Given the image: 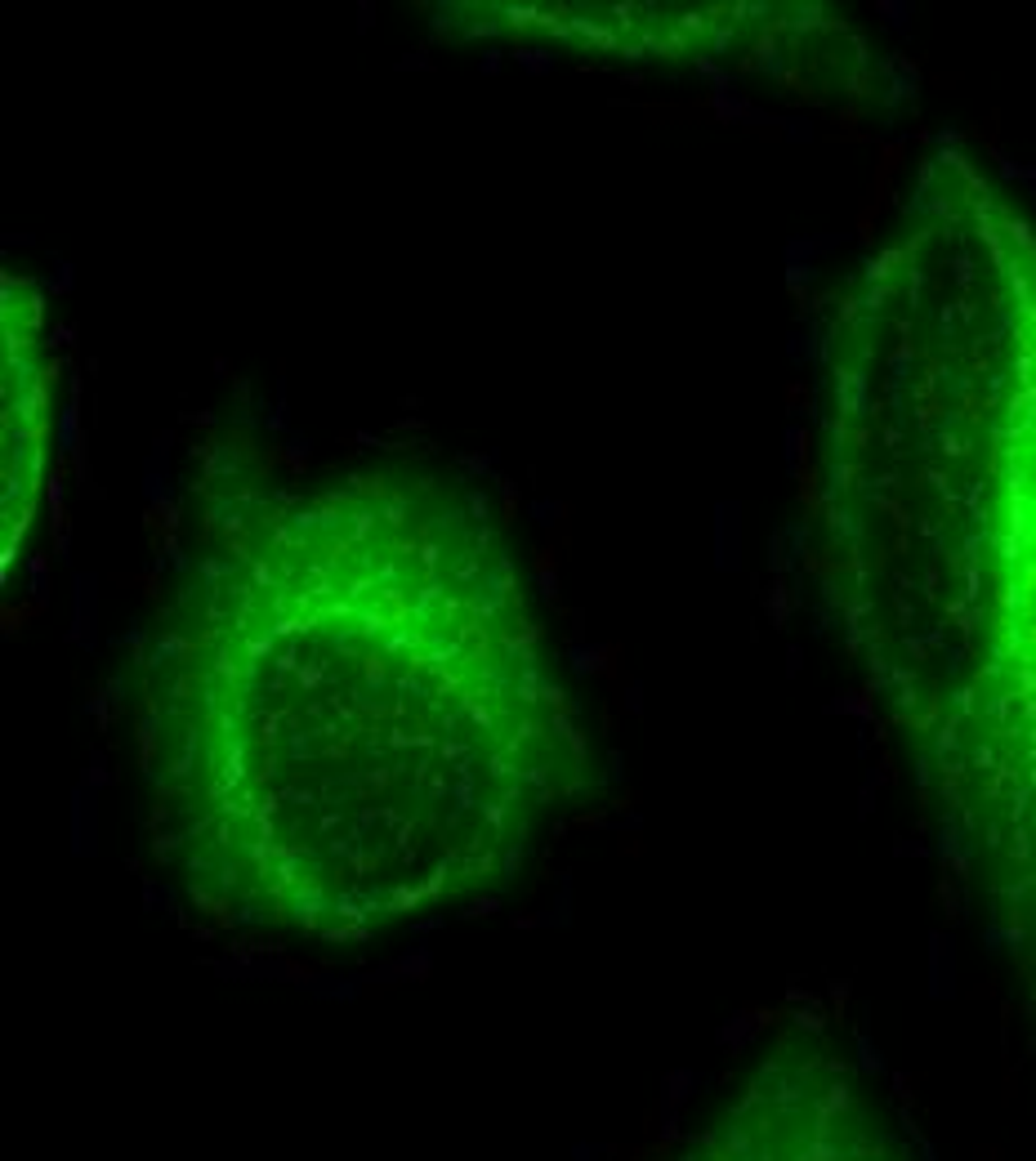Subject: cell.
<instances>
[{
	"mask_svg": "<svg viewBox=\"0 0 1036 1161\" xmlns=\"http://www.w3.org/2000/svg\"><path fill=\"white\" fill-rule=\"evenodd\" d=\"M152 854L220 929L353 947L523 871L594 755L488 496L228 438L135 661Z\"/></svg>",
	"mask_w": 1036,
	"mask_h": 1161,
	"instance_id": "1",
	"label": "cell"
},
{
	"mask_svg": "<svg viewBox=\"0 0 1036 1161\" xmlns=\"http://www.w3.org/2000/svg\"><path fill=\"white\" fill-rule=\"evenodd\" d=\"M809 563L1036 1027V219L960 143L831 304Z\"/></svg>",
	"mask_w": 1036,
	"mask_h": 1161,
	"instance_id": "2",
	"label": "cell"
},
{
	"mask_svg": "<svg viewBox=\"0 0 1036 1161\" xmlns=\"http://www.w3.org/2000/svg\"><path fill=\"white\" fill-rule=\"evenodd\" d=\"M671 1161H907L858 1063L827 1032L787 1027Z\"/></svg>",
	"mask_w": 1036,
	"mask_h": 1161,
	"instance_id": "3",
	"label": "cell"
},
{
	"mask_svg": "<svg viewBox=\"0 0 1036 1161\" xmlns=\"http://www.w3.org/2000/svg\"><path fill=\"white\" fill-rule=\"evenodd\" d=\"M5 505H0V568L9 576L36 523L50 465V389L54 348L45 331V295L22 273H5Z\"/></svg>",
	"mask_w": 1036,
	"mask_h": 1161,
	"instance_id": "4",
	"label": "cell"
}]
</instances>
